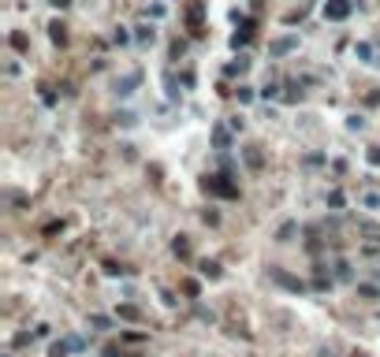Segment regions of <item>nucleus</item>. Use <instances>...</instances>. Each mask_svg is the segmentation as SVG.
I'll return each mask as SVG.
<instances>
[{
    "mask_svg": "<svg viewBox=\"0 0 380 357\" xmlns=\"http://www.w3.org/2000/svg\"><path fill=\"white\" fill-rule=\"evenodd\" d=\"M246 160H250V167H261V153H258V149H250V153H246Z\"/></svg>",
    "mask_w": 380,
    "mask_h": 357,
    "instance_id": "5",
    "label": "nucleus"
},
{
    "mask_svg": "<svg viewBox=\"0 0 380 357\" xmlns=\"http://www.w3.org/2000/svg\"><path fill=\"white\" fill-rule=\"evenodd\" d=\"M202 272H205L209 279H216V276H220V268H216V264H202Z\"/></svg>",
    "mask_w": 380,
    "mask_h": 357,
    "instance_id": "7",
    "label": "nucleus"
},
{
    "mask_svg": "<svg viewBox=\"0 0 380 357\" xmlns=\"http://www.w3.org/2000/svg\"><path fill=\"white\" fill-rule=\"evenodd\" d=\"M291 45H294V37H283V41H276V45H272V52H287Z\"/></svg>",
    "mask_w": 380,
    "mask_h": 357,
    "instance_id": "4",
    "label": "nucleus"
},
{
    "mask_svg": "<svg viewBox=\"0 0 380 357\" xmlns=\"http://www.w3.org/2000/svg\"><path fill=\"white\" fill-rule=\"evenodd\" d=\"M205 190H213V194H224V197H235V194H239V186L224 183V175H209V178H205Z\"/></svg>",
    "mask_w": 380,
    "mask_h": 357,
    "instance_id": "1",
    "label": "nucleus"
},
{
    "mask_svg": "<svg viewBox=\"0 0 380 357\" xmlns=\"http://www.w3.org/2000/svg\"><path fill=\"white\" fill-rule=\"evenodd\" d=\"M68 346H71V342H68ZM68 346H64V342H56V346H52V353H49V357H68Z\"/></svg>",
    "mask_w": 380,
    "mask_h": 357,
    "instance_id": "6",
    "label": "nucleus"
},
{
    "mask_svg": "<svg viewBox=\"0 0 380 357\" xmlns=\"http://www.w3.org/2000/svg\"><path fill=\"white\" fill-rule=\"evenodd\" d=\"M325 15L328 19H347L350 15V0H328V4H325Z\"/></svg>",
    "mask_w": 380,
    "mask_h": 357,
    "instance_id": "2",
    "label": "nucleus"
},
{
    "mask_svg": "<svg viewBox=\"0 0 380 357\" xmlns=\"http://www.w3.org/2000/svg\"><path fill=\"white\" fill-rule=\"evenodd\" d=\"M52 4H56V8H68V0H52Z\"/></svg>",
    "mask_w": 380,
    "mask_h": 357,
    "instance_id": "8",
    "label": "nucleus"
},
{
    "mask_svg": "<svg viewBox=\"0 0 380 357\" xmlns=\"http://www.w3.org/2000/svg\"><path fill=\"white\" fill-rule=\"evenodd\" d=\"M49 30H52V41H56V45H64V41H68V26H64V23H52Z\"/></svg>",
    "mask_w": 380,
    "mask_h": 357,
    "instance_id": "3",
    "label": "nucleus"
}]
</instances>
